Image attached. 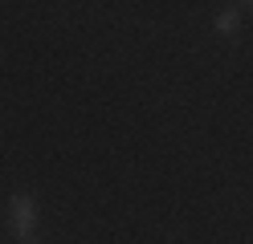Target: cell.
Masks as SVG:
<instances>
[{
  "label": "cell",
  "instance_id": "obj_3",
  "mask_svg": "<svg viewBox=\"0 0 253 244\" xmlns=\"http://www.w3.org/2000/svg\"><path fill=\"white\" fill-rule=\"evenodd\" d=\"M25 244H37V240H25Z\"/></svg>",
  "mask_w": 253,
  "mask_h": 244
},
{
  "label": "cell",
  "instance_id": "obj_2",
  "mask_svg": "<svg viewBox=\"0 0 253 244\" xmlns=\"http://www.w3.org/2000/svg\"><path fill=\"white\" fill-rule=\"evenodd\" d=\"M212 29H216V37H225V41L237 37V33H241V8H220Z\"/></svg>",
  "mask_w": 253,
  "mask_h": 244
},
{
  "label": "cell",
  "instance_id": "obj_1",
  "mask_svg": "<svg viewBox=\"0 0 253 244\" xmlns=\"http://www.w3.org/2000/svg\"><path fill=\"white\" fill-rule=\"evenodd\" d=\"M8 228L17 236V244L33 240V232H37V195L33 191H12L8 195Z\"/></svg>",
  "mask_w": 253,
  "mask_h": 244
}]
</instances>
